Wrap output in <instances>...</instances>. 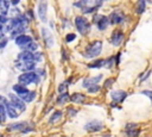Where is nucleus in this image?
<instances>
[{"label":"nucleus","instance_id":"nucleus-1","mask_svg":"<svg viewBox=\"0 0 152 137\" xmlns=\"http://www.w3.org/2000/svg\"><path fill=\"white\" fill-rule=\"evenodd\" d=\"M101 51H102V42L93 41L86 46V49L83 51V56L86 58H95L101 54Z\"/></svg>","mask_w":152,"mask_h":137},{"label":"nucleus","instance_id":"nucleus-2","mask_svg":"<svg viewBox=\"0 0 152 137\" xmlns=\"http://www.w3.org/2000/svg\"><path fill=\"white\" fill-rule=\"evenodd\" d=\"M75 25H76L77 31L82 36H86V35H88L90 32V23L88 21L87 18H84L82 15H77L75 18Z\"/></svg>","mask_w":152,"mask_h":137},{"label":"nucleus","instance_id":"nucleus-3","mask_svg":"<svg viewBox=\"0 0 152 137\" xmlns=\"http://www.w3.org/2000/svg\"><path fill=\"white\" fill-rule=\"evenodd\" d=\"M18 82L19 85L21 86H25L26 85H30V83H38L39 82V75L34 71H30V73H23L19 77H18Z\"/></svg>","mask_w":152,"mask_h":137},{"label":"nucleus","instance_id":"nucleus-4","mask_svg":"<svg viewBox=\"0 0 152 137\" xmlns=\"http://www.w3.org/2000/svg\"><path fill=\"white\" fill-rule=\"evenodd\" d=\"M7 129L10 131H20L23 133H27L30 131L33 130V126H30V123H26V122H19V123H13V124H10L7 126Z\"/></svg>","mask_w":152,"mask_h":137},{"label":"nucleus","instance_id":"nucleus-5","mask_svg":"<svg viewBox=\"0 0 152 137\" xmlns=\"http://www.w3.org/2000/svg\"><path fill=\"white\" fill-rule=\"evenodd\" d=\"M93 23L96 24V26H97V29H99L100 31H104V30L108 27V25H109V19H108V17H106V15L95 14L94 18H93Z\"/></svg>","mask_w":152,"mask_h":137},{"label":"nucleus","instance_id":"nucleus-6","mask_svg":"<svg viewBox=\"0 0 152 137\" xmlns=\"http://www.w3.org/2000/svg\"><path fill=\"white\" fill-rule=\"evenodd\" d=\"M8 98H10V102L13 105V107H14L15 110H18V111H20V112H24V111L26 110V105H25V102H24L18 95L10 94Z\"/></svg>","mask_w":152,"mask_h":137},{"label":"nucleus","instance_id":"nucleus-7","mask_svg":"<svg viewBox=\"0 0 152 137\" xmlns=\"http://www.w3.org/2000/svg\"><path fill=\"white\" fill-rule=\"evenodd\" d=\"M0 101H1L2 105L5 106V110H6V113L8 114V117H11V118H17V117H18L17 110L13 107V105H12L4 95H0Z\"/></svg>","mask_w":152,"mask_h":137},{"label":"nucleus","instance_id":"nucleus-8","mask_svg":"<svg viewBox=\"0 0 152 137\" xmlns=\"http://www.w3.org/2000/svg\"><path fill=\"white\" fill-rule=\"evenodd\" d=\"M108 19H109L110 24L116 25V24H120V23H122L125 20V14H124V12L121 10H115L109 14Z\"/></svg>","mask_w":152,"mask_h":137},{"label":"nucleus","instance_id":"nucleus-9","mask_svg":"<svg viewBox=\"0 0 152 137\" xmlns=\"http://www.w3.org/2000/svg\"><path fill=\"white\" fill-rule=\"evenodd\" d=\"M104 125L100 120H91L84 125V130L88 132H97V131H101Z\"/></svg>","mask_w":152,"mask_h":137},{"label":"nucleus","instance_id":"nucleus-10","mask_svg":"<svg viewBox=\"0 0 152 137\" xmlns=\"http://www.w3.org/2000/svg\"><path fill=\"white\" fill-rule=\"evenodd\" d=\"M124 39V32L121 30H115L112 32V36H110V43L114 45V46H119L121 44Z\"/></svg>","mask_w":152,"mask_h":137},{"label":"nucleus","instance_id":"nucleus-11","mask_svg":"<svg viewBox=\"0 0 152 137\" xmlns=\"http://www.w3.org/2000/svg\"><path fill=\"white\" fill-rule=\"evenodd\" d=\"M110 98L114 102H122L126 98H127V92L122 91V89H116V91H113L110 93Z\"/></svg>","mask_w":152,"mask_h":137},{"label":"nucleus","instance_id":"nucleus-12","mask_svg":"<svg viewBox=\"0 0 152 137\" xmlns=\"http://www.w3.org/2000/svg\"><path fill=\"white\" fill-rule=\"evenodd\" d=\"M42 36H43V39L46 44L48 48H51L53 45V37H52V33L49 29L46 27H42Z\"/></svg>","mask_w":152,"mask_h":137},{"label":"nucleus","instance_id":"nucleus-13","mask_svg":"<svg viewBox=\"0 0 152 137\" xmlns=\"http://www.w3.org/2000/svg\"><path fill=\"white\" fill-rule=\"evenodd\" d=\"M101 80H102V75H101V74H100V75H97V76H93V77H86V79L83 80V82H82V86H83L84 88H87V89H88L89 87L97 85Z\"/></svg>","mask_w":152,"mask_h":137},{"label":"nucleus","instance_id":"nucleus-14","mask_svg":"<svg viewBox=\"0 0 152 137\" xmlns=\"http://www.w3.org/2000/svg\"><path fill=\"white\" fill-rule=\"evenodd\" d=\"M17 68L21 69L24 73H30L33 71L36 68V63L33 61H27V62H19L17 63Z\"/></svg>","mask_w":152,"mask_h":137},{"label":"nucleus","instance_id":"nucleus-15","mask_svg":"<svg viewBox=\"0 0 152 137\" xmlns=\"http://www.w3.org/2000/svg\"><path fill=\"white\" fill-rule=\"evenodd\" d=\"M32 42H33L32 38L30 36H26V35H21V36H19V37L15 38V44L19 45L21 49H24L26 45H28Z\"/></svg>","mask_w":152,"mask_h":137},{"label":"nucleus","instance_id":"nucleus-16","mask_svg":"<svg viewBox=\"0 0 152 137\" xmlns=\"http://www.w3.org/2000/svg\"><path fill=\"white\" fill-rule=\"evenodd\" d=\"M46 13H48V4L45 1H40L38 4V15L42 21H46Z\"/></svg>","mask_w":152,"mask_h":137},{"label":"nucleus","instance_id":"nucleus-17","mask_svg":"<svg viewBox=\"0 0 152 137\" xmlns=\"http://www.w3.org/2000/svg\"><path fill=\"white\" fill-rule=\"evenodd\" d=\"M18 60L20 62H27V61H33V52H30V51H26V50H23L19 55H18ZM34 62V61H33Z\"/></svg>","mask_w":152,"mask_h":137},{"label":"nucleus","instance_id":"nucleus-18","mask_svg":"<svg viewBox=\"0 0 152 137\" xmlns=\"http://www.w3.org/2000/svg\"><path fill=\"white\" fill-rule=\"evenodd\" d=\"M70 100L72 102H76V104H82L86 100V95L82 93H74L70 95Z\"/></svg>","mask_w":152,"mask_h":137},{"label":"nucleus","instance_id":"nucleus-19","mask_svg":"<svg viewBox=\"0 0 152 137\" xmlns=\"http://www.w3.org/2000/svg\"><path fill=\"white\" fill-rule=\"evenodd\" d=\"M25 30H26V25H20V26H18V27H15V29L11 32V37H12V38H17V37L24 35Z\"/></svg>","mask_w":152,"mask_h":137},{"label":"nucleus","instance_id":"nucleus-20","mask_svg":"<svg viewBox=\"0 0 152 137\" xmlns=\"http://www.w3.org/2000/svg\"><path fill=\"white\" fill-rule=\"evenodd\" d=\"M24 102H31L34 98H36V92H33V91H28L27 93H25L24 95H21V96H19Z\"/></svg>","mask_w":152,"mask_h":137},{"label":"nucleus","instance_id":"nucleus-21","mask_svg":"<svg viewBox=\"0 0 152 137\" xmlns=\"http://www.w3.org/2000/svg\"><path fill=\"white\" fill-rule=\"evenodd\" d=\"M104 66H106V60H103V58L95 60V61H93V62H90V63L88 64L89 68H102V67H104Z\"/></svg>","mask_w":152,"mask_h":137},{"label":"nucleus","instance_id":"nucleus-22","mask_svg":"<svg viewBox=\"0 0 152 137\" xmlns=\"http://www.w3.org/2000/svg\"><path fill=\"white\" fill-rule=\"evenodd\" d=\"M13 91L18 94V96H21V95H24L25 93H27L28 92V89L25 87V86H21V85H14L13 86Z\"/></svg>","mask_w":152,"mask_h":137},{"label":"nucleus","instance_id":"nucleus-23","mask_svg":"<svg viewBox=\"0 0 152 137\" xmlns=\"http://www.w3.org/2000/svg\"><path fill=\"white\" fill-rule=\"evenodd\" d=\"M70 100V96H69V94H68V92L66 93H63V94H59L58 96H57V104H59V105H64V104H66V101H69Z\"/></svg>","mask_w":152,"mask_h":137},{"label":"nucleus","instance_id":"nucleus-24","mask_svg":"<svg viewBox=\"0 0 152 137\" xmlns=\"http://www.w3.org/2000/svg\"><path fill=\"white\" fill-rule=\"evenodd\" d=\"M62 118V111H55L53 113H52V116L50 117V119H49V122L52 124V123H56V122H58L59 119Z\"/></svg>","mask_w":152,"mask_h":137},{"label":"nucleus","instance_id":"nucleus-25","mask_svg":"<svg viewBox=\"0 0 152 137\" xmlns=\"http://www.w3.org/2000/svg\"><path fill=\"white\" fill-rule=\"evenodd\" d=\"M145 8H146V2L144 0H140L137 2V13L138 14H141L142 12H145Z\"/></svg>","mask_w":152,"mask_h":137},{"label":"nucleus","instance_id":"nucleus-26","mask_svg":"<svg viewBox=\"0 0 152 137\" xmlns=\"http://www.w3.org/2000/svg\"><path fill=\"white\" fill-rule=\"evenodd\" d=\"M8 6H10L8 1H0V14H5L6 15V13L8 11Z\"/></svg>","mask_w":152,"mask_h":137},{"label":"nucleus","instance_id":"nucleus-27","mask_svg":"<svg viewBox=\"0 0 152 137\" xmlns=\"http://www.w3.org/2000/svg\"><path fill=\"white\" fill-rule=\"evenodd\" d=\"M37 49H38V44L34 43V42H32V43H30L28 45H26L23 50H26V51H30V52H36Z\"/></svg>","mask_w":152,"mask_h":137},{"label":"nucleus","instance_id":"nucleus-28","mask_svg":"<svg viewBox=\"0 0 152 137\" xmlns=\"http://www.w3.org/2000/svg\"><path fill=\"white\" fill-rule=\"evenodd\" d=\"M6 110H5V106L2 104H0V123H5L6 120Z\"/></svg>","mask_w":152,"mask_h":137},{"label":"nucleus","instance_id":"nucleus-29","mask_svg":"<svg viewBox=\"0 0 152 137\" xmlns=\"http://www.w3.org/2000/svg\"><path fill=\"white\" fill-rule=\"evenodd\" d=\"M68 85H69V82H68V81L62 82V83L59 85V87H58V92H59L61 94L66 93V91H68Z\"/></svg>","mask_w":152,"mask_h":137},{"label":"nucleus","instance_id":"nucleus-30","mask_svg":"<svg viewBox=\"0 0 152 137\" xmlns=\"http://www.w3.org/2000/svg\"><path fill=\"white\" fill-rule=\"evenodd\" d=\"M114 60H115V57L114 56H110L109 58H107L106 60V68H112V67H114Z\"/></svg>","mask_w":152,"mask_h":137},{"label":"nucleus","instance_id":"nucleus-31","mask_svg":"<svg viewBox=\"0 0 152 137\" xmlns=\"http://www.w3.org/2000/svg\"><path fill=\"white\" fill-rule=\"evenodd\" d=\"M42 57H43V54L42 52H33V61L34 62H39V61H42Z\"/></svg>","mask_w":152,"mask_h":137},{"label":"nucleus","instance_id":"nucleus-32","mask_svg":"<svg viewBox=\"0 0 152 137\" xmlns=\"http://www.w3.org/2000/svg\"><path fill=\"white\" fill-rule=\"evenodd\" d=\"M75 38H76V35H75V33H68V35L65 36V42H66V43H70V42H72Z\"/></svg>","mask_w":152,"mask_h":137},{"label":"nucleus","instance_id":"nucleus-33","mask_svg":"<svg viewBox=\"0 0 152 137\" xmlns=\"http://www.w3.org/2000/svg\"><path fill=\"white\" fill-rule=\"evenodd\" d=\"M100 88H101V87H100L99 85H95V86L89 87V88H88V92H89V93H97V92L100 91Z\"/></svg>","mask_w":152,"mask_h":137},{"label":"nucleus","instance_id":"nucleus-34","mask_svg":"<svg viewBox=\"0 0 152 137\" xmlns=\"http://www.w3.org/2000/svg\"><path fill=\"white\" fill-rule=\"evenodd\" d=\"M135 129H138V125L135 123H128L126 125V131H131V130H135Z\"/></svg>","mask_w":152,"mask_h":137},{"label":"nucleus","instance_id":"nucleus-35","mask_svg":"<svg viewBox=\"0 0 152 137\" xmlns=\"http://www.w3.org/2000/svg\"><path fill=\"white\" fill-rule=\"evenodd\" d=\"M8 20H10V19H7V17H6L5 14H0V25H5V24H7Z\"/></svg>","mask_w":152,"mask_h":137},{"label":"nucleus","instance_id":"nucleus-36","mask_svg":"<svg viewBox=\"0 0 152 137\" xmlns=\"http://www.w3.org/2000/svg\"><path fill=\"white\" fill-rule=\"evenodd\" d=\"M141 94L148 96V98L152 100V91H150V89H145V91H141Z\"/></svg>","mask_w":152,"mask_h":137},{"label":"nucleus","instance_id":"nucleus-37","mask_svg":"<svg viewBox=\"0 0 152 137\" xmlns=\"http://www.w3.org/2000/svg\"><path fill=\"white\" fill-rule=\"evenodd\" d=\"M113 82H114V79H108V80H106V81H104V87H109Z\"/></svg>","mask_w":152,"mask_h":137},{"label":"nucleus","instance_id":"nucleus-38","mask_svg":"<svg viewBox=\"0 0 152 137\" xmlns=\"http://www.w3.org/2000/svg\"><path fill=\"white\" fill-rule=\"evenodd\" d=\"M6 44H7V39H1V41H0V49L5 48Z\"/></svg>","mask_w":152,"mask_h":137},{"label":"nucleus","instance_id":"nucleus-39","mask_svg":"<svg viewBox=\"0 0 152 137\" xmlns=\"http://www.w3.org/2000/svg\"><path fill=\"white\" fill-rule=\"evenodd\" d=\"M26 14H27V17H28V20H32V19H33V13H32V11H28Z\"/></svg>","mask_w":152,"mask_h":137},{"label":"nucleus","instance_id":"nucleus-40","mask_svg":"<svg viewBox=\"0 0 152 137\" xmlns=\"http://www.w3.org/2000/svg\"><path fill=\"white\" fill-rule=\"evenodd\" d=\"M62 54H63V60H68V55H65V50H62Z\"/></svg>","mask_w":152,"mask_h":137},{"label":"nucleus","instance_id":"nucleus-41","mask_svg":"<svg viewBox=\"0 0 152 137\" xmlns=\"http://www.w3.org/2000/svg\"><path fill=\"white\" fill-rule=\"evenodd\" d=\"M0 137H2V136H0Z\"/></svg>","mask_w":152,"mask_h":137}]
</instances>
